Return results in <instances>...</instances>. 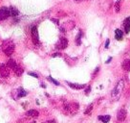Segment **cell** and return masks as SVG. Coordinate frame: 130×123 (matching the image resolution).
Here are the masks:
<instances>
[{
    "label": "cell",
    "instance_id": "obj_1",
    "mask_svg": "<svg viewBox=\"0 0 130 123\" xmlns=\"http://www.w3.org/2000/svg\"><path fill=\"white\" fill-rule=\"evenodd\" d=\"M123 87H124L123 81V80H120V81L117 83L115 87L113 88V90H112L111 97H112V100H113V101H116V100H118V99L120 98V96H121V94H122V92H123Z\"/></svg>",
    "mask_w": 130,
    "mask_h": 123
},
{
    "label": "cell",
    "instance_id": "obj_2",
    "mask_svg": "<svg viewBox=\"0 0 130 123\" xmlns=\"http://www.w3.org/2000/svg\"><path fill=\"white\" fill-rule=\"evenodd\" d=\"M2 49L7 56H12L15 51V43L11 41H4L2 43Z\"/></svg>",
    "mask_w": 130,
    "mask_h": 123
},
{
    "label": "cell",
    "instance_id": "obj_3",
    "mask_svg": "<svg viewBox=\"0 0 130 123\" xmlns=\"http://www.w3.org/2000/svg\"><path fill=\"white\" fill-rule=\"evenodd\" d=\"M65 112L70 114H76L79 110V104L78 103H66L63 106Z\"/></svg>",
    "mask_w": 130,
    "mask_h": 123
},
{
    "label": "cell",
    "instance_id": "obj_4",
    "mask_svg": "<svg viewBox=\"0 0 130 123\" xmlns=\"http://www.w3.org/2000/svg\"><path fill=\"white\" fill-rule=\"evenodd\" d=\"M75 22L73 21V20H68V21L64 22L62 25H61V27H60V31L61 32H66V31H70V30L74 29V27H75Z\"/></svg>",
    "mask_w": 130,
    "mask_h": 123
},
{
    "label": "cell",
    "instance_id": "obj_5",
    "mask_svg": "<svg viewBox=\"0 0 130 123\" xmlns=\"http://www.w3.org/2000/svg\"><path fill=\"white\" fill-rule=\"evenodd\" d=\"M0 75L2 78H8L10 75V68L9 66L4 64L0 65Z\"/></svg>",
    "mask_w": 130,
    "mask_h": 123
},
{
    "label": "cell",
    "instance_id": "obj_6",
    "mask_svg": "<svg viewBox=\"0 0 130 123\" xmlns=\"http://www.w3.org/2000/svg\"><path fill=\"white\" fill-rule=\"evenodd\" d=\"M67 46H68V40L65 39V38H60V39H59V41L56 44V48H57V49H59V50L65 49Z\"/></svg>",
    "mask_w": 130,
    "mask_h": 123
},
{
    "label": "cell",
    "instance_id": "obj_7",
    "mask_svg": "<svg viewBox=\"0 0 130 123\" xmlns=\"http://www.w3.org/2000/svg\"><path fill=\"white\" fill-rule=\"evenodd\" d=\"M31 34H32V40H33V42L35 44L39 43V37H38V31H37V27L34 26L32 28L31 31Z\"/></svg>",
    "mask_w": 130,
    "mask_h": 123
},
{
    "label": "cell",
    "instance_id": "obj_8",
    "mask_svg": "<svg viewBox=\"0 0 130 123\" xmlns=\"http://www.w3.org/2000/svg\"><path fill=\"white\" fill-rule=\"evenodd\" d=\"M10 15V11L9 8L7 7H1L0 8V21L6 19Z\"/></svg>",
    "mask_w": 130,
    "mask_h": 123
},
{
    "label": "cell",
    "instance_id": "obj_9",
    "mask_svg": "<svg viewBox=\"0 0 130 123\" xmlns=\"http://www.w3.org/2000/svg\"><path fill=\"white\" fill-rule=\"evenodd\" d=\"M126 117V111L124 109H121L119 112H118V115H117V119L119 121H123Z\"/></svg>",
    "mask_w": 130,
    "mask_h": 123
},
{
    "label": "cell",
    "instance_id": "obj_10",
    "mask_svg": "<svg viewBox=\"0 0 130 123\" xmlns=\"http://www.w3.org/2000/svg\"><path fill=\"white\" fill-rule=\"evenodd\" d=\"M67 84L73 89H82L86 87V85L84 84H75V83H70V82H67Z\"/></svg>",
    "mask_w": 130,
    "mask_h": 123
},
{
    "label": "cell",
    "instance_id": "obj_11",
    "mask_svg": "<svg viewBox=\"0 0 130 123\" xmlns=\"http://www.w3.org/2000/svg\"><path fill=\"white\" fill-rule=\"evenodd\" d=\"M122 67L124 71H130V60L129 59H126L124 60L122 64Z\"/></svg>",
    "mask_w": 130,
    "mask_h": 123
},
{
    "label": "cell",
    "instance_id": "obj_12",
    "mask_svg": "<svg viewBox=\"0 0 130 123\" xmlns=\"http://www.w3.org/2000/svg\"><path fill=\"white\" fill-rule=\"evenodd\" d=\"M26 116L30 117H37L39 116V113L36 110H29L28 112H26Z\"/></svg>",
    "mask_w": 130,
    "mask_h": 123
},
{
    "label": "cell",
    "instance_id": "obj_13",
    "mask_svg": "<svg viewBox=\"0 0 130 123\" xmlns=\"http://www.w3.org/2000/svg\"><path fill=\"white\" fill-rule=\"evenodd\" d=\"M115 38L117 41H122L123 38V32L120 29L115 30Z\"/></svg>",
    "mask_w": 130,
    "mask_h": 123
},
{
    "label": "cell",
    "instance_id": "obj_14",
    "mask_svg": "<svg viewBox=\"0 0 130 123\" xmlns=\"http://www.w3.org/2000/svg\"><path fill=\"white\" fill-rule=\"evenodd\" d=\"M9 11H10V15H13V16H17L19 15V11L14 6H11L9 8Z\"/></svg>",
    "mask_w": 130,
    "mask_h": 123
},
{
    "label": "cell",
    "instance_id": "obj_15",
    "mask_svg": "<svg viewBox=\"0 0 130 123\" xmlns=\"http://www.w3.org/2000/svg\"><path fill=\"white\" fill-rule=\"evenodd\" d=\"M124 31L126 34H128L130 32V16L127 17L124 21Z\"/></svg>",
    "mask_w": 130,
    "mask_h": 123
},
{
    "label": "cell",
    "instance_id": "obj_16",
    "mask_svg": "<svg viewBox=\"0 0 130 123\" xmlns=\"http://www.w3.org/2000/svg\"><path fill=\"white\" fill-rule=\"evenodd\" d=\"M14 70H15L16 76H21L22 74H23V71H24V69L22 68L21 66H19V65H16Z\"/></svg>",
    "mask_w": 130,
    "mask_h": 123
},
{
    "label": "cell",
    "instance_id": "obj_17",
    "mask_svg": "<svg viewBox=\"0 0 130 123\" xmlns=\"http://www.w3.org/2000/svg\"><path fill=\"white\" fill-rule=\"evenodd\" d=\"M101 121H102L103 123H107L109 122V120H110V116H100L99 117H98Z\"/></svg>",
    "mask_w": 130,
    "mask_h": 123
},
{
    "label": "cell",
    "instance_id": "obj_18",
    "mask_svg": "<svg viewBox=\"0 0 130 123\" xmlns=\"http://www.w3.org/2000/svg\"><path fill=\"white\" fill-rule=\"evenodd\" d=\"M7 65L9 66V67H11V68H13V69H15V66H16V63H15V61H14L13 59H10L9 61H8L7 63Z\"/></svg>",
    "mask_w": 130,
    "mask_h": 123
},
{
    "label": "cell",
    "instance_id": "obj_19",
    "mask_svg": "<svg viewBox=\"0 0 130 123\" xmlns=\"http://www.w3.org/2000/svg\"><path fill=\"white\" fill-rule=\"evenodd\" d=\"M17 93H18V96H19V97H24V96L27 95V91L24 90V88L19 87V88L17 89Z\"/></svg>",
    "mask_w": 130,
    "mask_h": 123
},
{
    "label": "cell",
    "instance_id": "obj_20",
    "mask_svg": "<svg viewBox=\"0 0 130 123\" xmlns=\"http://www.w3.org/2000/svg\"><path fill=\"white\" fill-rule=\"evenodd\" d=\"M81 38H82V31H80L78 36L76 38V42H77V45H80L81 43Z\"/></svg>",
    "mask_w": 130,
    "mask_h": 123
},
{
    "label": "cell",
    "instance_id": "obj_21",
    "mask_svg": "<svg viewBox=\"0 0 130 123\" xmlns=\"http://www.w3.org/2000/svg\"><path fill=\"white\" fill-rule=\"evenodd\" d=\"M120 10H121V0H118L115 4L116 13H120Z\"/></svg>",
    "mask_w": 130,
    "mask_h": 123
},
{
    "label": "cell",
    "instance_id": "obj_22",
    "mask_svg": "<svg viewBox=\"0 0 130 123\" xmlns=\"http://www.w3.org/2000/svg\"><path fill=\"white\" fill-rule=\"evenodd\" d=\"M92 110H93V104H90L87 109L85 110V112H84V114L85 115H89V114H91V112H92Z\"/></svg>",
    "mask_w": 130,
    "mask_h": 123
},
{
    "label": "cell",
    "instance_id": "obj_23",
    "mask_svg": "<svg viewBox=\"0 0 130 123\" xmlns=\"http://www.w3.org/2000/svg\"><path fill=\"white\" fill-rule=\"evenodd\" d=\"M48 80H50L51 82H52V83H53V84H55V85H56V86H58V85H59V83H58V81H56V80L54 79V78H52V77H51V76H49V77H48Z\"/></svg>",
    "mask_w": 130,
    "mask_h": 123
},
{
    "label": "cell",
    "instance_id": "obj_24",
    "mask_svg": "<svg viewBox=\"0 0 130 123\" xmlns=\"http://www.w3.org/2000/svg\"><path fill=\"white\" fill-rule=\"evenodd\" d=\"M28 74H29V75H31V76H33V77H35V78H38V75H37V74H36V73H34V72H29Z\"/></svg>",
    "mask_w": 130,
    "mask_h": 123
},
{
    "label": "cell",
    "instance_id": "obj_25",
    "mask_svg": "<svg viewBox=\"0 0 130 123\" xmlns=\"http://www.w3.org/2000/svg\"><path fill=\"white\" fill-rule=\"evenodd\" d=\"M90 91H91V87L89 86V87H88L86 89H85V94H88L89 92H90Z\"/></svg>",
    "mask_w": 130,
    "mask_h": 123
},
{
    "label": "cell",
    "instance_id": "obj_26",
    "mask_svg": "<svg viewBox=\"0 0 130 123\" xmlns=\"http://www.w3.org/2000/svg\"><path fill=\"white\" fill-rule=\"evenodd\" d=\"M51 20H52L53 22H55L56 24H58V23H59V22H58V19H57V18H52Z\"/></svg>",
    "mask_w": 130,
    "mask_h": 123
},
{
    "label": "cell",
    "instance_id": "obj_27",
    "mask_svg": "<svg viewBox=\"0 0 130 123\" xmlns=\"http://www.w3.org/2000/svg\"><path fill=\"white\" fill-rule=\"evenodd\" d=\"M108 45H109V40L107 39V40H106V42H105V48H108Z\"/></svg>",
    "mask_w": 130,
    "mask_h": 123
},
{
    "label": "cell",
    "instance_id": "obj_28",
    "mask_svg": "<svg viewBox=\"0 0 130 123\" xmlns=\"http://www.w3.org/2000/svg\"><path fill=\"white\" fill-rule=\"evenodd\" d=\"M58 56H60V53H56V54H53L52 57H58Z\"/></svg>",
    "mask_w": 130,
    "mask_h": 123
},
{
    "label": "cell",
    "instance_id": "obj_29",
    "mask_svg": "<svg viewBox=\"0 0 130 123\" xmlns=\"http://www.w3.org/2000/svg\"><path fill=\"white\" fill-rule=\"evenodd\" d=\"M111 61H112V58H109L108 60H107V61H106V64H108V63H110V62H111Z\"/></svg>",
    "mask_w": 130,
    "mask_h": 123
},
{
    "label": "cell",
    "instance_id": "obj_30",
    "mask_svg": "<svg viewBox=\"0 0 130 123\" xmlns=\"http://www.w3.org/2000/svg\"><path fill=\"white\" fill-rule=\"evenodd\" d=\"M75 1H77V2H81V1H84V0H75Z\"/></svg>",
    "mask_w": 130,
    "mask_h": 123
}]
</instances>
